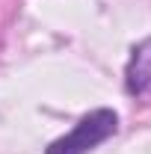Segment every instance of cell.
Returning <instances> with one entry per match:
<instances>
[{"instance_id": "cell-1", "label": "cell", "mask_w": 151, "mask_h": 154, "mask_svg": "<svg viewBox=\"0 0 151 154\" xmlns=\"http://www.w3.org/2000/svg\"><path fill=\"white\" fill-rule=\"evenodd\" d=\"M119 131V116L110 107H98L92 113H86L65 136L54 139L45 154H89L101 142H107Z\"/></svg>"}, {"instance_id": "cell-2", "label": "cell", "mask_w": 151, "mask_h": 154, "mask_svg": "<svg viewBox=\"0 0 151 154\" xmlns=\"http://www.w3.org/2000/svg\"><path fill=\"white\" fill-rule=\"evenodd\" d=\"M125 89L133 98L151 95V36L133 45L131 59L125 65Z\"/></svg>"}]
</instances>
